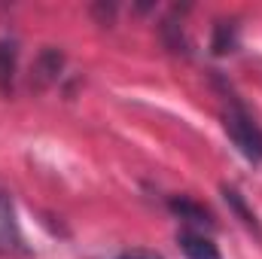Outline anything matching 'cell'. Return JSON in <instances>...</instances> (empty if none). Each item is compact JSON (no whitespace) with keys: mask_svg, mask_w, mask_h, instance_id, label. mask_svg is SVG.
I'll list each match as a JSON object with an SVG mask.
<instances>
[{"mask_svg":"<svg viewBox=\"0 0 262 259\" xmlns=\"http://www.w3.org/2000/svg\"><path fill=\"white\" fill-rule=\"evenodd\" d=\"M238 46V28L232 21H216L213 25V37H210V52L213 55H229Z\"/></svg>","mask_w":262,"mask_h":259,"instance_id":"obj_8","label":"cell"},{"mask_svg":"<svg viewBox=\"0 0 262 259\" xmlns=\"http://www.w3.org/2000/svg\"><path fill=\"white\" fill-rule=\"evenodd\" d=\"M15 64H18V49L12 40H0V92L9 95L15 82Z\"/></svg>","mask_w":262,"mask_h":259,"instance_id":"obj_7","label":"cell"},{"mask_svg":"<svg viewBox=\"0 0 262 259\" xmlns=\"http://www.w3.org/2000/svg\"><path fill=\"white\" fill-rule=\"evenodd\" d=\"M220 192H223V198H226L229 210H232V213H235V217H238V220H241L253 235H256V238H262V226H259V220H256V213L250 210V204L244 201V195L238 192L235 186H226V183H223V189H220Z\"/></svg>","mask_w":262,"mask_h":259,"instance_id":"obj_5","label":"cell"},{"mask_svg":"<svg viewBox=\"0 0 262 259\" xmlns=\"http://www.w3.org/2000/svg\"><path fill=\"white\" fill-rule=\"evenodd\" d=\"M168 207L180 217V220H186V223H195V226H201V223H207V226H213V217H210V210L204 207V204H198V201H192V198H168Z\"/></svg>","mask_w":262,"mask_h":259,"instance_id":"obj_6","label":"cell"},{"mask_svg":"<svg viewBox=\"0 0 262 259\" xmlns=\"http://www.w3.org/2000/svg\"><path fill=\"white\" fill-rule=\"evenodd\" d=\"M64 64H67V58H64V52H61L58 46H43L40 55H37L34 64H31L28 85H31L34 92H46V89H52V85L61 79Z\"/></svg>","mask_w":262,"mask_h":259,"instance_id":"obj_2","label":"cell"},{"mask_svg":"<svg viewBox=\"0 0 262 259\" xmlns=\"http://www.w3.org/2000/svg\"><path fill=\"white\" fill-rule=\"evenodd\" d=\"M177 244H180V250H183L186 259H223L220 256V247L207 235H198V232H189V229H183L177 235Z\"/></svg>","mask_w":262,"mask_h":259,"instance_id":"obj_3","label":"cell"},{"mask_svg":"<svg viewBox=\"0 0 262 259\" xmlns=\"http://www.w3.org/2000/svg\"><path fill=\"white\" fill-rule=\"evenodd\" d=\"M159 37H162V46H165L171 55H189V37H186V31H183V21H177L174 15L162 18Z\"/></svg>","mask_w":262,"mask_h":259,"instance_id":"obj_4","label":"cell"},{"mask_svg":"<svg viewBox=\"0 0 262 259\" xmlns=\"http://www.w3.org/2000/svg\"><path fill=\"white\" fill-rule=\"evenodd\" d=\"M223 125L226 134L232 137V143L238 146V153L250 162H262V128L256 125V119L244 110V104L238 98L229 101L226 113H223Z\"/></svg>","mask_w":262,"mask_h":259,"instance_id":"obj_1","label":"cell"},{"mask_svg":"<svg viewBox=\"0 0 262 259\" xmlns=\"http://www.w3.org/2000/svg\"><path fill=\"white\" fill-rule=\"evenodd\" d=\"M116 12H119V6H116V3H107V0H98V3L89 6V15H92L95 25H101V28H110V25L116 21Z\"/></svg>","mask_w":262,"mask_h":259,"instance_id":"obj_9","label":"cell"},{"mask_svg":"<svg viewBox=\"0 0 262 259\" xmlns=\"http://www.w3.org/2000/svg\"><path fill=\"white\" fill-rule=\"evenodd\" d=\"M116 259H162V256L146 253V250H131V253H122V256H116Z\"/></svg>","mask_w":262,"mask_h":259,"instance_id":"obj_10","label":"cell"}]
</instances>
